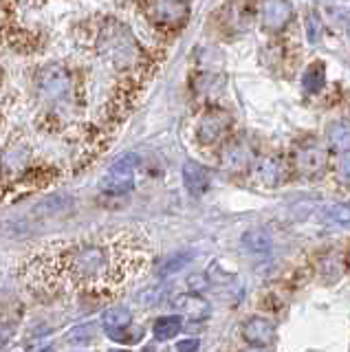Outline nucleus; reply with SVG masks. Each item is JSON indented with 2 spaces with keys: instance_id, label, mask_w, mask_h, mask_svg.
Returning a JSON list of instances; mask_svg holds the SVG:
<instances>
[{
  "instance_id": "1",
  "label": "nucleus",
  "mask_w": 350,
  "mask_h": 352,
  "mask_svg": "<svg viewBox=\"0 0 350 352\" xmlns=\"http://www.w3.org/2000/svg\"><path fill=\"white\" fill-rule=\"evenodd\" d=\"M113 247L84 242L60 256V267L73 282H93L113 271Z\"/></svg>"
},
{
  "instance_id": "2",
  "label": "nucleus",
  "mask_w": 350,
  "mask_h": 352,
  "mask_svg": "<svg viewBox=\"0 0 350 352\" xmlns=\"http://www.w3.org/2000/svg\"><path fill=\"white\" fill-rule=\"evenodd\" d=\"M188 11H190L188 0H155L148 7V18L157 27L177 29L188 18Z\"/></svg>"
},
{
  "instance_id": "3",
  "label": "nucleus",
  "mask_w": 350,
  "mask_h": 352,
  "mask_svg": "<svg viewBox=\"0 0 350 352\" xmlns=\"http://www.w3.org/2000/svg\"><path fill=\"white\" fill-rule=\"evenodd\" d=\"M139 157L137 154H126V157L119 159L111 170H108V176L104 181V190L111 194H126L133 190L135 185V170L139 165Z\"/></svg>"
},
{
  "instance_id": "4",
  "label": "nucleus",
  "mask_w": 350,
  "mask_h": 352,
  "mask_svg": "<svg viewBox=\"0 0 350 352\" xmlns=\"http://www.w3.org/2000/svg\"><path fill=\"white\" fill-rule=\"evenodd\" d=\"M71 88V73L60 64H51L45 66L38 73V93L47 99V102H53V99H60L69 93Z\"/></svg>"
},
{
  "instance_id": "5",
  "label": "nucleus",
  "mask_w": 350,
  "mask_h": 352,
  "mask_svg": "<svg viewBox=\"0 0 350 352\" xmlns=\"http://www.w3.org/2000/svg\"><path fill=\"white\" fill-rule=\"evenodd\" d=\"M293 7L289 0H262L260 25L265 31H280L291 22Z\"/></svg>"
},
{
  "instance_id": "6",
  "label": "nucleus",
  "mask_w": 350,
  "mask_h": 352,
  "mask_svg": "<svg viewBox=\"0 0 350 352\" xmlns=\"http://www.w3.org/2000/svg\"><path fill=\"white\" fill-rule=\"evenodd\" d=\"M172 308L177 311V315L190 319V322H205L212 315V308L203 297L196 293H181L172 300Z\"/></svg>"
},
{
  "instance_id": "7",
  "label": "nucleus",
  "mask_w": 350,
  "mask_h": 352,
  "mask_svg": "<svg viewBox=\"0 0 350 352\" xmlns=\"http://www.w3.org/2000/svg\"><path fill=\"white\" fill-rule=\"evenodd\" d=\"M227 126H229V117L225 113H221V110H212V113H207L199 121L196 139H199L203 146H214V143L223 139Z\"/></svg>"
},
{
  "instance_id": "8",
  "label": "nucleus",
  "mask_w": 350,
  "mask_h": 352,
  "mask_svg": "<svg viewBox=\"0 0 350 352\" xmlns=\"http://www.w3.org/2000/svg\"><path fill=\"white\" fill-rule=\"evenodd\" d=\"M240 333H243L245 341H249L251 346H267L269 348L278 337V328L271 319L251 317L249 322L243 324V330H240Z\"/></svg>"
},
{
  "instance_id": "9",
  "label": "nucleus",
  "mask_w": 350,
  "mask_h": 352,
  "mask_svg": "<svg viewBox=\"0 0 350 352\" xmlns=\"http://www.w3.org/2000/svg\"><path fill=\"white\" fill-rule=\"evenodd\" d=\"M183 183H185V187H188V192L192 196H203L207 190H210L212 179H210V172H207V168H203L201 163L185 161V165H183Z\"/></svg>"
},
{
  "instance_id": "10",
  "label": "nucleus",
  "mask_w": 350,
  "mask_h": 352,
  "mask_svg": "<svg viewBox=\"0 0 350 352\" xmlns=\"http://www.w3.org/2000/svg\"><path fill=\"white\" fill-rule=\"evenodd\" d=\"M251 165V150L245 146L243 141H236L232 146H227L223 152V168L227 172H245Z\"/></svg>"
},
{
  "instance_id": "11",
  "label": "nucleus",
  "mask_w": 350,
  "mask_h": 352,
  "mask_svg": "<svg viewBox=\"0 0 350 352\" xmlns=\"http://www.w3.org/2000/svg\"><path fill=\"white\" fill-rule=\"evenodd\" d=\"M295 163H298V170L304 172V174H320L324 168H326V163H328V157H326V152L320 150V148H304L298 152V159H295Z\"/></svg>"
},
{
  "instance_id": "12",
  "label": "nucleus",
  "mask_w": 350,
  "mask_h": 352,
  "mask_svg": "<svg viewBox=\"0 0 350 352\" xmlns=\"http://www.w3.org/2000/svg\"><path fill=\"white\" fill-rule=\"evenodd\" d=\"M102 322H104V328L108 330V335L115 337V335L124 333V330L130 328V324H133V315H130L128 308L115 306V308H108V311L104 313Z\"/></svg>"
},
{
  "instance_id": "13",
  "label": "nucleus",
  "mask_w": 350,
  "mask_h": 352,
  "mask_svg": "<svg viewBox=\"0 0 350 352\" xmlns=\"http://www.w3.org/2000/svg\"><path fill=\"white\" fill-rule=\"evenodd\" d=\"M326 84V66L324 62H313L302 75V86L306 93H320Z\"/></svg>"
},
{
  "instance_id": "14",
  "label": "nucleus",
  "mask_w": 350,
  "mask_h": 352,
  "mask_svg": "<svg viewBox=\"0 0 350 352\" xmlns=\"http://www.w3.org/2000/svg\"><path fill=\"white\" fill-rule=\"evenodd\" d=\"M328 141L335 150L350 152V121H337L328 130Z\"/></svg>"
},
{
  "instance_id": "15",
  "label": "nucleus",
  "mask_w": 350,
  "mask_h": 352,
  "mask_svg": "<svg viewBox=\"0 0 350 352\" xmlns=\"http://www.w3.org/2000/svg\"><path fill=\"white\" fill-rule=\"evenodd\" d=\"M152 333H155V337H157L159 341L174 339V337H177V335L181 333V319H179V315L157 319L155 326H152Z\"/></svg>"
},
{
  "instance_id": "16",
  "label": "nucleus",
  "mask_w": 350,
  "mask_h": 352,
  "mask_svg": "<svg viewBox=\"0 0 350 352\" xmlns=\"http://www.w3.org/2000/svg\"><path fill=\"white\" fill-rule=\"evenodd\" d=\"M258 179L265 185H276L282 179V165L278 159H262L258 165Z\"/></svg>"
},
{
  "instance_id": "17",
  "label": "nucleus",
  "mask_w": 350,
  "mask_h": 352,
  "mask_svg": "<svg viewBox=\"0 0 350 352\" xmlns=\"http://www.w3.org/2000/svg\"><path fill=\"white\" fill-rule=\"evenodd\" d=\"M243 245L254 253H267L271 249V238L265 234V231H249V234L243 238Z\"/></svg>"
},
{
  "instance_id": "18",
  "label": "nucleus",
  "mask_w": 350,
  "mask_h": 352,
  "mask_svg": "<svg viewBox=\"0 0 350 352\" xmlns=\"http://www.w3.org/2000/svg\"><path fill=\"white\" fill-rule=\"evenodd\" d=\"M324 220L333 225H350V207L348 205H331L324 209Z\"/></svg>"
},
{
  "instance_id": "19",
  "label": "nucleus",
  "mask_w": 350,
  "mask_h": 352,
  "mask_svg": "<svg viewBox=\"0 0 350 352\" xmlns=\"http://www.w3.org/2000/svg\"><path fill=\"white\" fill-rule=\"evenodd\" d=\"M306 27H309V42L315 44L322 36V25H320V20H317V16L311 14L309 18H306Z\"/></svg>"
},
{
  "instance_id": "20",
  "label": "nucleus",
  "mask_w": 350,
  "mask_h": 352,
  "mask_svg": "<svg viewBox=\"0 0 350 352\" xmlns=\"http://www.w3.org/2000/svg\"><path fill=\"white\" fill-rule=\"evenodd\" d=\"M190 262V253H181V256H177V258H172L168 264H166V269H163V275H168V273H174V271H179V269H183L185 264Z\"/></svg>"
},
{
  "instance_id": "21",
  "label": "nucleus",
  "mask_w": 350,
  "mask_h": 352,
  "mask_svg": "<svg viewBox=\"0 0 350 352\" xmlns=\"http://www.w3.org/2000/svg\"><path fill=\"white\" fill-rule=\"evenodd\" d=\"M337 174H339V179H342L344 183H350V152L344 154L342 161H339V165H337Z\"/></svg>"
},
{
  "instance_id": "22",
  "label": "nucleus",
  "mask_w": 350,
  "mask_h": 352,
  "mask_svg": "<svg viewBox=\"0 0 350 352\" xmlns=\"http://www.w3.org/2000/svg\"><path fill=\"white\" fill-rule=\"evenodd\" d=\"M199 350V339H183L177 344V352H196Z\"/></svg>"
},
{
  "instance_id": "23",
  "label": "nucleus",
  "mask_w": 350,
  "mask_h": 352,
  "mask_svg": "<svg viewBox=\"0 0 350 352\" xmlns=\"http://www.w3.org/2000/svg\"><path fill=\"white\" fill-rule=\"evenodd\" d=\"M243 352H271V350L267 346H251V348H247Z\"/></svg>"
},
{
  "instance_id": "24",
  "label": "nucleus",
  "mask_w": 350,
  "mask_h": 352,
  "mask_svg": "<svg viewBox=\"0 0 350 352\" xmlns=\"http://www.w3.org/2000/svg\"><path fill=\"white\" fill-rule=\"evenodd\" d=\"M40 352H53L51 348H45V350H40Z\"/></svg>"
},
{
  "instance_id": "25",
  "label": "nucleus",
  "mask_w": 350,
  "mask_h": 352,
  "mask_svg": "<svg viewBox=\"0 0 350 352\" xmlns=\"http://www.w3.org/2000/svg\"><path fill=\"white\" fill-rule=\"evenodd\" d=\"M111 352H128V350H111Z\"/></svg>"
}]
</instances>
